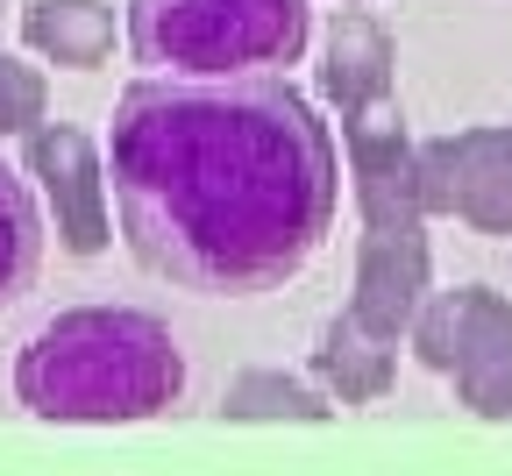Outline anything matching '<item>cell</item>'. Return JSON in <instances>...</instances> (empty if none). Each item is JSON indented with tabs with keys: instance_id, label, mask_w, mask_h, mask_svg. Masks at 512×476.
Returning a JSON list of instances; mask_svg holds the SVG:
<instances>
[{
	"instance_id": "1",
	"label": "cell",
	"mask_w": 512,
	"mask_h": 476,
	"mask_svg": "<svg viewBox=\"0 0 512 476\" xmlns=\"http://www.w3.org/2000/svg\"><path fill=\"white\" fill-rule=\"evenodd\" d=\"M107 178L121 242L150 278L200 299H256L320 256L342 150L285 72H150L114 100Z\"/></svg>"
},
{
	"instance_id": "2",
	"label": "cell",
	"mask_w": 512,
	"mask_h": 476,
	"mask_svg": "<svg viewBox=\"0 0 512 476\" xmlns=\"http://www.w3.org/2000/svg\"><path fill=\"white\" fill-rule=\"evenodd\" d=\"M185 398V349L143 306H64L15 349V405L57 427L157 420Z\"/></svg>"
},
{
	"instance_id": "3",
	"label": "cell",
	"mask_w": 512,
	"mask_h": 476,
	"mask_svg": "<svg viewBox=\"0 0 512 476\" xmlns=\"http://www.w3.org/2000/svg\"><path fill=\"white\" fill-rule=\"evenodd\" d=\"M128 57L164 79H249L299 64L313 15L306 0H128Z\"/></svg>"
},
{
	"instance_id": "4",
	"label": "cell",
	"mask_w": 512,
	"mask_h": 476,
	"mask_svg": "<svg viewBox=\"0 0 512 476\" xmlns=\"http://www.w3.org/2000/svg\"><path fill=\"white\" fill-rule=\"evenodd\" d=\"M413 356L456 384V405L477 420H512V299L491 285L427 292L413 313Z\"/></svg>"
},
{
	"instance_id": "5",
	"label": "cell",
	"mask_w": 512,
	"mask_h": 476,
	"mask_svg": "<svg viewBox=\"0 0 512 476\" xmlns=\"http://www.w3.org/2000/svg\"><path fill=\"white\" fill-rule=\"evenodd\" d=\"M420 214L463 221L477 235H512V121L420 143Z\"/></svg>"
},
{
	"instance_id": "6",
	"label": "cell",
	"mask_w": 512,
	"mask_h": 476,
	"mask_svg": "<svg viewBox=\"0 0 512 476\" xmlns=\"http://www.w3.org/2000/svg\"><path fill=\"white\" fill-rule=\"evenodd\" d=\"M22 171L36 178V199L72 256H100L114 242L107 214V150L72 121H36L22 135Z\"/></svg>"
},
{
	"instance_id": "7",
	"label": "cell",
	"mask_w": 512,
	"mask_h": 476,
	"mask_svg": "<svg viewBox=\"0 0 512 476\" xmlns=\"http://www.w3.org/2000/svg\"><path fill=\"white\" fill-rule=\"evenodd\" d=\"M342 157H349V185H356V214L363 228H413L420 214V143L406 114L384 100L342 121Z\"/></svg>"
},
{
	"instance_id": "8",
	"label": "cell",
	"mask_w": 512,
	"mask_h": 476,
	"mask_svg": "<svg viewBox=\"0 0 512 476\" xmlns=\"http://www.w3.org/2000/svg\"><path fill=\"white\" fill-rule=\"evenodd\" d=\"M434 292V249H427V221L413 228H363L356 235V292H349V313L399 342L413 327V313L427 306Z\"/></svg>"
},
{
	"instance_id": "9",
	"label": "cell",
	"mask_w": 512,
	"mask_h": 476,
	"mask_svg": "<svg viewBox=\"0 0 512 476\" xmlns=\"http://www.w3.org/2000/svg\"><path fill=\"white\" fill-rule=\"evenodd\" d=\"M392 86H399V50L384 36V22H370L363 8H342L328 43H320V100L349 121L363 107H384Z\"/></svg>"
},
{
	"instance_id": "10",
	"label": "cell",
	"mask_w": 512,
	"mask_h": 476,
	"mask_svg": "<svg viewBox=\"0 0 512 476\" xmlns=\"http://www.w3.org/2000/svg\"><path fill=\"white\" fill-rule=\"evenodd\" d=\"M313 384L342 398V405H377L384 391L399 384V342H384V334H370L349 306L320 327L313 342Z\"/></svg>"
},
{
	"instance_id": "11",
	"label": "cell",
	"mask_w": 512,
	"mask_h": 476,
	"mask_svg": "<svg viewBox=\"0 0 512 476\" xmlns=\"http://www.w3.org/2000/svg\"><path fill=\"white\" fill-rule=\"evenodd\" d=\"M22 43L64 72H93L114 50V0H29L22 8Z\"/></svg>"
},
{
	"instance_id": "12",
	"label": "cell",
	"mask_w": 512,
	"mask_h": 476,
	"mask_svg": "<svg viewBox=\"0 0 512 476\" xmlns=\"http://www.w3.org/2000/svg\"><path fill=\"white\" fill-rule=\"evenodd\" d=\"M43 242L50 235H43V207H36V192H29V171L0 164V313L36 292Z\"/></svg>"
},
{
	"instance_id": "13",
	"label": "cell",
	"mask_w": 512,
	"mask_h": 476,
	"mask_svg": "<svg viewBox=\"0 0 512 476\" xmlns=\"http://www.w3.org/2000/svg\"><path fill=\"white\" fill-rule=\"evenodd\" d=\"M328 413H335L328 391L285 370H242L221 391V420H328Z\"/></svg>"
},
{
	"instance_id": "14",
	"label": "cell",
	"mask_w": 512,
	"mask_h": 476,
	"mask_svg": "<svg viewBox=\"0 0 512 476\" xmlns=\"http://www.w3.org/2000/svg\"><path fill=\"white\" fill-rule=\"evenodd\" d=\"M36 121H50V79L36 64L0 50V143H8V135H29Z\"/></svg>"
},
{
	"instance_id": "15",
	"label": "cell",
	"mask_w": 512,
	"mask_h": 476,
	"mask_svg": "<svg viewBox=\"0 0 512 476\" xmlns=\"http://www.w3.org/2000/svg\"><path fill=\"white\" fill-rule=\"evenodd\" d=\"M342 8H370V0H342Z\"/></svg>"
}]
</instances>
